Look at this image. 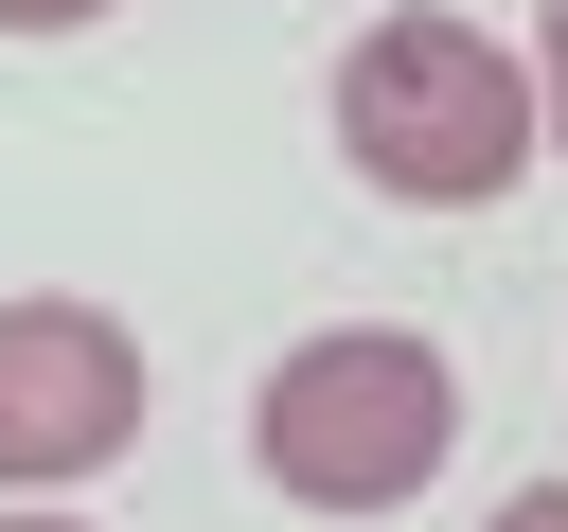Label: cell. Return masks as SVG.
Here are the masks:
<instances>
[{
  "label": "cell",
  "instance_id": "obj_4",
  "mask_svg": "<svg viewBox=\"0 0 568 532\" xmlns=\"http://www.w3.org/2000/svg\"><path fill=\"white\" fill-rule=\"evenodd\" d=\"M515 53H532V124H550V160H568V0H532Z\"/></svg>",
  "mask_w": 568,
  "mask_h": 532
},
{
  "label": "cell",
  "instance_id": "obj_7",
  "mask_svg": "<svg viewBox=\"0 0 568 532\" xmlns=\"http://www.w3.org/2000/svg\"><path fill=\"white\" fill-rule=\"evenodd\" d=\"M0 532H89V514L71 497H0Z\"/></svg>",
  "mask_w": 568,
  "mask_h": 532
},
{
  "label": "cell",
  "instance_id": "obj_1",
  "mask_svg": "<svg viewBox=\"0 0 568 532\" xmlns=\"http://www.w3.org/2000/svg\"><path fill=\"white\" fill-rule=\"evenodd\" d=\"M320 124H337V177L390 195V213H497V195L550 160V124H532V53L479 35V18H444V0L355 18Z\"/></svg>",
  "mask_w": 568,
  "mask_h": 532
},
{
  "label": "cell",
  "instance_id": "obj_2",
  "mask_svg": "<svg viewBox=\"0 0 568 532\" xmlns=\"http://www.w3.org/2000/svg\"><path fill=\"white\" fill-rule=\"evenodd\" d=\"M462 461V355L426 319H320L248 372V479L284 514H408Z\"/></svg>",
  "mask_w": 568,
  "mask_h": 532
},
{
  "label": "cell",
  "instance_id": "obj_5",
  "mask_svg": "<svg viewBox=\"0 0 568 532\" xmlns=\"http://www.w3.org/2000/svg\"><path fill=\"white\" fill-rule=\"evenodd\" d=\"M124 0H0V35H106Z\"/></svg>",
  "mask_w": 568,
  "mask_h": 532
},
{
  "label": "cell",
  "instance_id": "obj_3",
  "mask_svg": "<svg viewBox=\"0 0 568 532\" xmlns=\"http://www.w3.org/2000/svg\"><path fill=\"white\" fill-rule=\"evenodd\" d=\"M160 408V355L89 301V284H18L0 301V497H89Z\"/></svg>",
  "mask_w": 568,
  "mask_h": 532
},
{
  "label": "cell",
  "instance_id": "obj_6",
  "mask_svg": "<svg viewBox=\"0 0 568 532\" xmlns=\"http://www.w3.org/2000/svg\"><path fill=\"white\" fill-rule=\"evenodd\" d=\"M479 532H568V479H515V497H497Z\"/></svg>",
  "mask_w": 568,
  "mask_h": 532
}]
</instances>
